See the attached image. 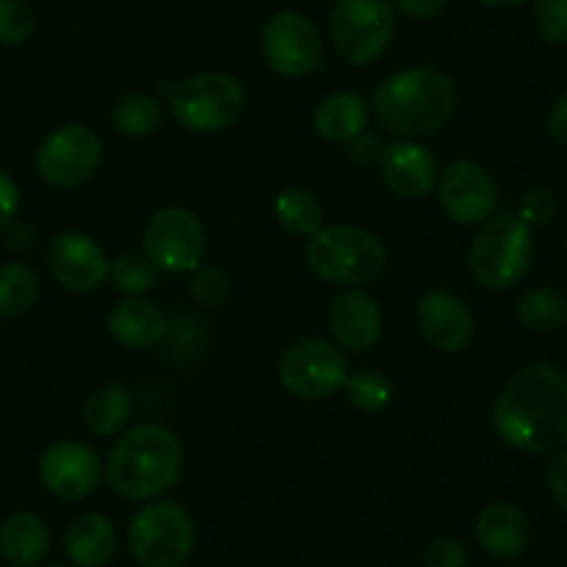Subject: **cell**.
<instances>
[{"label": "cell", "instance_id": "cell-1", "mask_svg": "<svg viewBox=\"0 0 567 567\" xmlns=\"http://www.w3.org/2000/svg\"><path fill=\"white\" fill-rule=\"evenodd\" d=\"M493 426L507 446L548 454L567 446V374L551 363L520 369L502 388Z\"/></svg>", "mask_w": 567, "mask_h": 567}, {"label": "cell", "instance_id": "cell-2", "mask_svg": "<svg viewBox=\"0 0 567 567\" xmlns=\"http://www.w3.org/2000/svg\"><path fill=\"white\" fill-rule=\"evenodd\" d=\"M460 105V89L437 66L393 72L371 94V109L385 131L402 138L430 136L449 125Z\"/></svg>", "mask_w": 567, "mask_h": 567}, {"label": "cell", "instance_id": "cell-3", "mask_svg": "<svg viewBox=\"0 0 567 567\" xmlns=\"http://www.w3.org/2000/svg\"><path fill=\"white\" fill-rule=\"evenodd\" d=\"M183 471V446L175 432L161 424L131 426L111 446L105 480L120 496L150 502L177 485Z\"/></svg>", "mask_w": 567, "mask_h": 567}, {"label": "cell", "instance_id": "cell-4", "mask_svg": "<svg viewBox=\"0 0 567 567\" xmlns=\"http://www.w3.org/2000/svg\"><path fill=\"white\" fill-rule=\"evenodd\" d=\"M305 264L319 280L336 286H369L388 269V247L377 233L358 225H327L308 238Z\"/></svg>", "mask_w": 567, "mask_h": 567}, {"label": "cell", "instance_id": "cell-5", "mask_svg": "<svg viewBox=\"0 0 567 567\" xmlns=\"http://www.w3.org/2000/svg\"><path fill=\"white\" fill-rule=\"evenodd\" d=\"M532 260H535L532 227L513 214L491 216L482 221L468 247L471 277L491 291H507L518 286L529 275Z\"/></svg>", "mask_w": 567, "mask_h": 567}, {"label": "cell", "instance_id": "cell-6", "mask_svg": "<svg viewBox=\"0 0 567 567\" xmlns=\"http://www.w3.org/2000/svg\"><path fill=\"white\" fill-rule=\"evenodd\" d=\"M197 546L194 520L181 504L155 502L138 509L127 529V548L138 567H183Z\"/></svg>", "mask_w": 567, "mask_h": 567}, {"label": "cell", "instance_id": "cell-7", "mask_svg": "<svg viewBox=\"0 0 567 567\" xmlns=\"http://www.w3.org/2000/svg\"><path fill=\"white\" fill-rule=\"evenodd\" d=\"M244 86L227 72H199L172 92V116L192 133H219L244 111Z\"/></svg>", "mask_w": 567, "mask_h": 567}, {"label": "cell", "instance_id": "cell-8", "mask_svg": "<svg viewBox=\"0 0 567 567\" xmlns=\"http://www.w3.org/2000/svg\"><path fill=\"white\" fill-rule=\"evenodd\" d=\"M391 0H338L330 14V39L343 61L365 66L385 53L396 31Z\"/></svg>", "mask_w": 567, "mask_h": 567}, {"label": "cell", "instance_id": "cell-9", "mask_svg": "<svg viewBox=\"0 0 567 567\" xmlns=\"http://www.w3.org/2000/svg\"><path fill=\"white\" fill-rule=\"evenodd\" d=\"M280 382L291 396L305 402H321L336 396L349 377V363L343 349L324 338H302L282 352Z\"/></svg>", "mask_w": 567, "mask_h": 567}, {"label": "cell", "instance_id": "cell-10", "mask_svg": "<svg viewBox=\"0 0 567 567\" xmlns=\"http://www.w3.org/2000/svg\"><path fill=\"white\" fill-rule=\"evenodd\" d=\"M33 164L50 186H83L103 164V142L86 125H61L39 142Z\"/></svg>", "mask_w": 567, "mask_h": 567}, {"label": "cell", "instance_id": "cell-11", "mask_svg": "<svg viewBox=\"0 0 567 567\" xmlns=\"http://www.w3.org/2000/svg\"><path fill=\"white\" fill-rule=\"evenodd\" d=\"M205 247L208 238L203 221L186 208H161L144 225V255L166 275H188L197 269Z\"/></svg>", "mask_w": 567, "mask_h": 567}, {"label": "cell", "instance_id": "cell-12", "mask_svg": "<svg viewBox=\"0 0 567 567\" xmlns=\"http://www.w3.org/2000/svg\"><path fill=\"white\" fill-rule=\"evenodd\" d=\"M264 59L277 75L302 78L310 75L324 61V42L321 31L308 14L293 9H282L271 17L260 33Z\"/></svg>", "mask_w": 567, "mask_h": 567}, {"label": "cell", "instance_id": "cell-13", "mask_svg": "<svg viewBox=\"0 0 567 567\" xmlns=\"http://www.w3.org/2000/svg\"><path fill=\"white\" fill-rule=\"evenodd\" d=\"M437 203L457 225H482L498 203V188L491 172L476 161H454L437 177Z\"/></svg>", "mask_w": 567, "mask_h": 567}, {"label": "cell", "instance_id": "cell-14", "mask_svg": "<svg viewBox=\"0 0 567 567\" xmlns=\"http://www.w3.org/2000/svg\"><path fill=\"white\" fill-rule=\"evenodd\" d=\"M103 460L97 452L78 441H59L44 449L39 460V480L44 491L64 502H81L92 496L103 482Z\"/></svg>", "mask_w": 567, "mask_h": 567}, {"label": "cell", "instance_id": "cell-15", "mask_svg": "<svg viewBox=\"0 0 567 567\" xmlns=\"http://www.w3.org/2000/svg\"><path fill=\"white\" fill-rule=\"evenodd\" d=\"M415 324L430 347H435L443 354H457L468 349L474 341L476 321L468 305L452 291H430L421 297L415 308Z\"/></svg>", "mask_w": 567, "mask_h": 567}, {"label": "cell", "instance_id": "cell-16", "mask_svg": "<svg viewBox=\"0 0 567 567\" xmlns=\"http://www.w3.org/2000/svg\"><path fill=\"white\" fill-rule=\"evenodd\" d=\"M48 269L64 288L75 293H92L109 277V258L94 238L83 233H61L48 247Z\"/></svg>", "mask_w": 567, "mask_h": 567}, {"label": "cell", "instance_id": "cell-17", "mask_svg": "<svg viewBox=\"0 0 567 567\" xmlns=\"http://www.w3.org/2000/svg\"><path fill=\"white\" fill-rule=\"evenodd\" d=\"M327 324H330L338 349L349 354H363L380 341L382 310L371 293L360 291V288H347L330 302Z\"/></svg>", "mask_w": 567, "mask_h": 567}, {"label": "cell", "instance_id": "cell-18", "mask_svg": "<svg viewBox=\"0 0 567 567\" xmlns=\"http://www.w3.org/2000/svg\"><path fill=\"white\" fill-rule=\"evenodd\" d=\"M380 172L385 186L402 199H421L437 183V158L419 142H393L382 147Z\"/></svg>", "mask_w": 567, "mask_h": 567}, {"label": "cell", "instance_id": "cell-19", "mask_svg": "<svg viewBox=\"0 0 567 567\" xmlns=\"http://www.w3.org/2000/svg\"><path fill=\"white\" fill-rule=\"evenodd\" d=\"M476 540L493 559H515L529 548L532 524L513 502H493L476 518Z\"/></svg>", "mask_w": 567, "mask_h": 567}, {"label": "cell", "instance_id": "cell-20", "mask_svg": "<svg viewBox=\"0 0 567 567\" xmlns=\"http://www.w3.org/2000/svg\"><path fill=\"white\" fill-rule=\"evenodd\" d=\"M109 332L122 347L150 349L164 341L169 332V319L147 299L127 297L111 308Z\"/></svg>", "mask_w": 567, "mask_h": 567}, {"label": "cell", "instance_id": "cell-21", "mask_svg": "<svg viewBox=\"0 0 567 567\" xmlns=\"http://www.w3.org/2000/svg\"><path fill=\"white\" fill-rule=\"evenodd\" d=\"M64 551L75 567H105L116 554V532L105 515H78L64 535Z\"/></svg>", "mask_w": 567, "mask_h": 567}, {"label": "cell", "instance_id": "cell-22", "mask_svg": "<svg viewBox=\"0 0 567 567\" xmlns=\"http://www.w3.org/2000/svg\"><path fill=\"white\" fill-rule=\"evenodd\" d=\"M0 554L11 567H39L50 554V529L39 515L14 513L0 526Z\"/></svg>", "mask_w": 567, "mask_h": 567}, {"label": "cell", "instance_id": "cell-23", "mask_svg": "<svg viewBox=\"0 0 567 567\" xmlns=\"http://www.w3.org/2000/svg\"><path fill=\"white\" fill-rule=\"evenodd\" d=\"M369 125V103L354 92H332L316 105L313 127L332 144H349Z\"/></svg>", "mask_w": 567, "mask_h": 567}, {"label": "cell", "instance_id": "cell-24", "mask_svg": "<svg viewBox=\"0 0 567 567\" xmlns=\"http://www.w3.org/2000/svg\"><path fill=\"white\" fill-rule=\"evenodd\" d=\"M81 415L86 430L94 432V435H116V432L125 430L127 419H131V396H127L125 388L116 385V382L100 385L86 396Z\"/></svg>", "mask_w": 567, "mask_h": 567}, {"label": "cell", "instance_id": "cell-25", "mask_svg": "<svg viewBox=\"0 0 567 567\" xmlns=\"http://www.w3.org/2000/svg\"><path fill=\"white\" fill-rule=\"evenodd\" d=\"M275 219L291 236L310 238L324 227V205L308 188H286L275 199Z\"/></svg>", "mask_w": 567, "mask_h": 567}, {"label": "cell", "instance_id": "cell-26", "mask_svg": "<svg viewBox=\"0 0 567 567\" xmlns=\"http://www.w3.org/2000/svg\"><path fill=\"white\" fill-rule=\"evenodd\" d=\"M39 299V277L22 260H9L0 266V316L28 313Z\"/></svg>", "mask_w": 567, "mask_h": 567}, {"label": "cell", "instance_id": "cell-27", "mask_svg": "<svg viewBox=\"0 0 567 567\" xmlns=\"http://www.w3.org/2000/svg\"><path fill=\"white\" fill-rule=\"evenodd\" d=\"M111 122H114L122 136H150L164 122V105L150 97V94H125V97L116 100L114 111H111Z\"/></svg>", "mask_w": 567, "mask_h": 567}, {"label": "cell", "instance_id": "cell-28", "mask_svg": "<svg viewBox=\"0 0 567 567\" xmlns=\"http://www.w3.org/2000/svg\"><path fill=\"white\" fill-rule=\"evenodd\" d=\"M518 321L535 332L559 330L567 321V297L557 288H532L520 297Z\"/></svg>", "mask_w": 567, "mask_h": 567}, {"label": "cell", "instance_id": "cell-29", "mask_svg": "<svg viewBox=\"0 0 567 567\" xmlns=\"http://www.w3.org/2000/svg\"><path fill=\"white\" fill-rule=\"evenodd\" d=\"M341 391L360 413H382L393 399V382L380 369H358L347 377Z\"/></svg>", "mask_w": 567, "mask_h": 567}, {"label": "cell", "instance_id": "cell-30", "mask_svg": "<svg viewBox=\"0 0 567 567\" xmlns=\"http://www.w3.org/2000/svg\"><path fill=\"white\" fill-rule=\"evenodd\" d=\"M109 277L114 280V286L120 288L127 297H138V293L150 291L158 282V269L153 266V260L144 252H125L111 264Z\"/></svg>", "mask_w": 567, "mask_h": 567}, {"label": "cell", "instance_id": "cell-31", "mask_svg": "<svg viewBox=\"0 0 567 567\" xmlns=\"http://www.w3.org/2000/svg\"><path fill=\"white\" fill-rule=\"evenodd\" d=\"M188 293L197 299L205 308H216V305L225 302L230 297V277L219 266H203L192 271V280H188Z\"/></svg>", "mask_w": 567, "mask_h": 567}, {"label": "cell", "instance_id": "cell-32", "mask_svg": "<svg viewBox=\"0 0 567 567\" xmlns=\"http://www.w3.org/2000/svg\"><path fill=\"white\" fill-rule=\"evenodd\" d=\"M33 11L22 0H0V42L22 44L33 33Z\"/></svg>", "mask_w": 567, "mask_h": 567}, {"label": "cell", "instance_id": "cell-33", "mask_svg": "<svg viewBox=\"0 0 567 567\" xmlns=\"http://www.w3.org/2000/svg\"><path fill=\"white\" fill-rule=\"evenodd\" d=\"M535 25L546 42L567 44V0H537Z\"/></svg>", "mask_w": 567, "mask_h": 567}, {"label": "cell", "instance_id": "cell-34", "mask_svg": "<svg viewBox=\"0 0 567 567\" xmlns=\"http://www.w3.org/2000/svg\"><path fill=\"white\" fill-rule=\"evenodd\" d=\"M426 567H468V548L460 537L437 535L424 548Z\"/></svg>", "mask_w": 567, "mask_h": 567}, {"label": "cell", "instance_id": "cell-35", "mask_svg": "<svg viewBox=\"0 0 567 567\" xmlns=\"http://www.w3.org/2000/svg\"><path fill=\"white\" fill-rule=\"evenodd\" d=\"M557 214V199L548 188H532L526 197L520 199V219L526 225H548Z\"/></svg>", "mask_w": 567, "mask_h": 567}, {"label": "cell", "instance_id": "cell-36", "mask_svg": "<svg viewBox=\"0 0 567 567\" xmlns=\"http://www.w3.org/2000/svg\"><path fill=\"white\" fill-rule=\"evenodd\" d=\"M546 482H548V491H551V498L557 502V507L567 515V449H563V452L551 460Z\"/></svg>", "mask_w": 567, "mask_h": 567}, {"label": "cell", "instance_id": "cell-37", "mask_svg": "<svg viewBox=\"0 0 567 567\" xmlns=\"http://www.w3.org/2000/svg\"><path fill=\"white\" fill-rule=\"evenodd\" d=\"M17 210H20V188L11 181V175L0 169V230L14 221Z\"/></svg>", "mask_w": 567, "mask_h": 567}, {"label": "cell", "instance_id": "cell-38", "mask_svg": "<svg viewBox=\"0 0 567 567\" xmlns=\"http://www.w3.org/2000/svg\"><path fill=\"white\" fill-rule=\"evenodd\" d=\"M391 3L399 14L410 17V20H430L446 9L449 0H391Z\"/></svg>", "mask_w": 567, "mask_h": 567}, {"label": "cell", "instance_id": "cell-39", "mask_svg": "<svg viewBox=\"0 0 567 567\" xmlns=\"http://www.w3.org/2000/svg\"><path fill=\"white\" fill-rule=\"evenodd\" d=\"M349 155H352V161H358V164H374L382 155V142L363 131L358 138L349 142Z\"/></svg>", "mask_w": 567, "mask_h": 567}, {"label": "cell", "instance_id": "cell-40", "mask_svg": "<svg viewBox=\"0 0 567 567\" xmlns=\"http://www.w3.org/2000/svg\"><path fill=\"white\" fill-rule=\"evenodd\" d=\"M548 133L554 142L567 144V92L554 103L551 114H548Z\"/></svg>", "mask_w": 567, "mask_h": 567}, {"label": "cell", "instance_id": "cell-41", "mask_svg": "<svg viewBox=\"0 0 567 567\" xmlns=\"http://www.w3.org/2000/svg\"><path fill=\"white\" fill-rule=\"evenodd\" d=\"M482 3L491 6V9H513V6L526 3V0H482Z\"/></svg>", "mask_w": 567, "mask_h": 567}, {"label": "cell", "instance_id": "cell-42", "mask_svg": "<svg viewBox=\"0 0 567 567\" xmlns=\"http://www.w3.org/2000/svg\"><path fill=\"white\" fill-rule=\"evenodd\" d=\"M48 567H70V565H61V563H55V565H48Z\"/></svg>", "mask_w": 567, "mask_h": 567}, {"label": "cell", "instance_id": "cell-43", "mask_svg": "<svg viewBox=\"0 0 567 567\" xmlns=\"http://www.w3.org/2000/svg\"><path fill=\"white\" fill-rule=\"evenodd\" d=\"M565 247H567V236H565Z\"/></svg>", "mask_w": 567, "mask_h": 567}]
</instances>
